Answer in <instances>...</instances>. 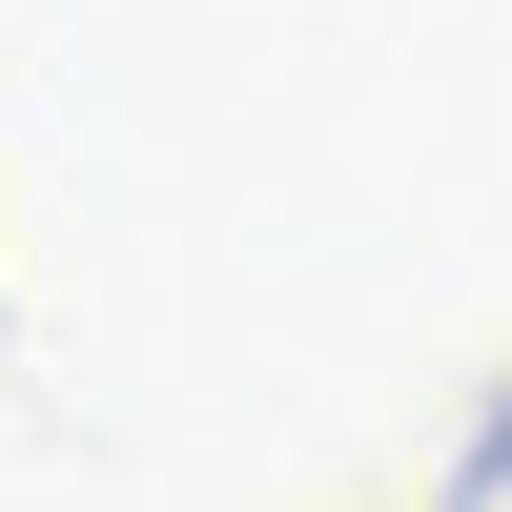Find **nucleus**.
<instances>
[]
</instances>
